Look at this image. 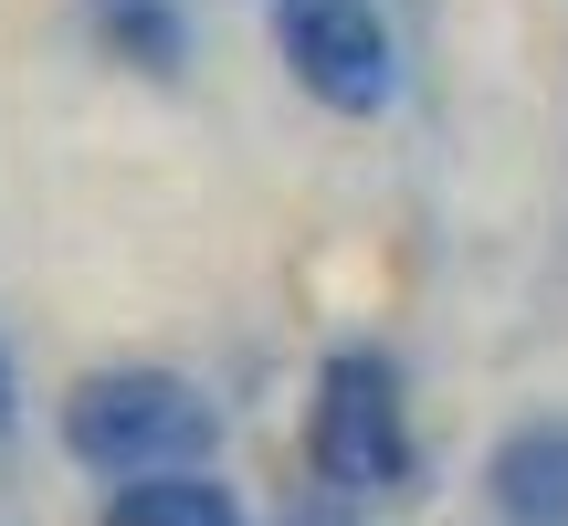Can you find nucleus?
<instances>
[{"instance_id":"obj_4","label":"nucleus","mask_w":568,"mask_h":526,"mask_svg":"<svg viewBox=\"0 0 568 526\" xmlns=\"http://www.w3.org/2000/svg\"><path fill=\"white\" fill-rule=\"evenodd\" d=\"M495 516L506 526H568V422H527L495 443Z\"/></svg>"},{"instance_id":"obj_8","label":"nucleus","mask_w":568,"mask_h":526,"mask_svg":"<svg viewBox=\"0 0 568 526\" xmlns=\"http://www.w3.org/2000/svg\"><path fill=\"white\" fill-rule=\"evenodd\" d=\"M11 411H21V390H11V347H0V432H11Z\"/></svg>"},{"instance_id":"obj_3","label":"nucleus","mask_w":568,"mask_h":526,"mask_svg":"<svg viewBox=\"0 0 568 526\" xmlns=\"http://www.w3.org/2000/svg\"><path fill=\"white\" fill-rule=\"evenodd\" d=\"M274 53H284V74H295L316 105H337V117H379L389 84H400L389 21L368 11V0H284Z\"/></svg>"},{"instance_id":"obj_7","label":"nucleus","mask_w":568,"mask_h":526,"mask_svg":"<svg viewBox=\"0 0 568 526\" xmlns=\"http://www.w3.org/2000/svg\"><path fill=\"white\" fill-rule=\"evenodd\" d=\"M284 526H368V516H358V495L316 485V495H295V506H284Z\"/></svg>"},{"instance_id":"obj_5","label":"nucleus","mask_w":568,"mask_h":526,"mask_svg":"<svg viewBox=\"0 0 568 526\" xmlns=\"http://www.w3.org/2000/svg\"><path fill=\"white\" fill-rule=\"evenodd\" d=\"M105 526H243V506H232V485H211L201 464H180V474H126V485L105 495Z\"/></svg>"},{"instance_id":"obj_6","label":"nucleus","mask_w":568,"mask_h":526,"mask_svg":"<svg viewBox=\"0 0 568 526\" xmlns=\"http://www.w3.org/2000/svg\"><path fill=\"white\" fill-rule=\"evenodd\" d=\"M84 11H95V32H105L116 63H138V74H180V53H190L180 0H84Z\"/></svg>"},{"instance_id":"obj_1","label":"nucleus","mask_w":568,"mask_h":526,"mask_svg":"<svg viewBox=\"0 0 568 526\" xmlns=\"http://www.w3.org/2000/svg\"><path fill=\"white\" fill-rule=\"evenodd\" d=\"M211 432H222V411H211L180 368H95V380H74V401H63V443H74V464L116 474V485H126V474L201 464Z\"/></svg>"},{"instance_id":"obj_2","label":"nucleus","mask_w":568,"mask_h":526,"mask_svg":"<svg viewBox=\"0 0 568 526\" xmlns=\"http://www.w3.org/2000/svg\"><path fill=\"white\" fill-rule=\"evenodd\" d=\"M305 464L337 495H400L410 485V411H400V368H389L379 347H337V358L316 368Z\"/></svg>"}]
</instances>
